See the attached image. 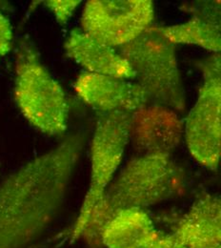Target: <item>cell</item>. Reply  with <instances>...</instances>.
<instances>
[{"mask_svg":"<svg viewBox=\"0 0 221 248\" xmlns=\"http://www.w3.org/2000/svg\"><path fill=\"white\" fill-rule=\"evenodd\" d=\"M88 140L77 130L25 162L0 185V248H29L51 226Z\"/></svg>","mask_w":221,"mask_h":248,"instance_id":"cell-1","label":"cell"},{"mask_svg":"<svg viewBox=\"0 0 221 248\" xmlns=\"http://www.w3.org/2000/svg\"><path fill=\"white\" fill-rule=\"evenodd\" d=\"M184 184V171L172 155H138L118 172L93 209L81 238L89 245L100 244L101 233L118 212L145 209L178 195Z\"/></svg>","mask_w":221,"mask_h":248,"instance_id":"cell-2","label":"cell"},{"mask_svg":"<svg viewBox=\"0 0 221 248\" xmlns=\"http://www.w3.org/2000/svg\"><path fill=\"white\" fill-rule=\"evenodd\" d=\"M118 51L131 66L133 80L147 93L151 102L167 106L180 115L185 112L187 100L177 46L158 31V26L152 25Z\"/></svg>","mask_w":221,"mask_h":248,"instance_id":"cell-3","label":"cell"},{"mask_svg":"<svg viewBox=\"0 0 221 248\" xmlns=\"http://www.w3.org/2000/svg\"><path fill=\"white\" fill-rule=\"evenodd\" d=\"M14 94L19 111L35 129L48 136L66 131L69 107L64 90L25 40L16 53Z\"/></svg>","mask_w":221,"mask_h":248,"instance_id":"cell-4","label":"cell"},{"mask_svg":"<svg viewBox=\"0 0 221 248\" xmlns=\"http://www.w3.org/2000/svg\"><path fill=\"white\" fill-rule=\"evenodd\" d=\"M132 113L100 114L90 144V182L78 215L72 227L71 243L81 239L96 203L103 197L121 165L130 142Z\"/></svg>","mask_w":221,"mask_h":248,"instance_id":"cell-5","label":"cell"},{"mask_svg":"<svg viewBox=\"0 0 221 248\" xmlns=\"http://www.w3.org/2000/svg\"><path fill=\"white\" fill-rule=\"evenodd\" d=\"M151 0H90L81 16V30L98 42L119 49L153 25Z\"/></svg>","mask_w":221,"mask_h":248,"instance_id":"cell-6","label":"cell"},{"mask_svg":"<svg viewBox=\"0 0 221 248\" xmlns=\"http://www.w3.org/2000/svg\"><path fill=\"white\" fill-rule=\"evenodd\" d=\"M221 82L203 79L196 100L184 119V140L190 155L203 167L221 165Z\"/></svg>","mask_w":221,"mask_h":248,"instance_id":"cell-7","label":"cell"},{"mask_svg":"<svg viewBox=\"0 0 221 248\" xmlns=\"http://www.w3.org/2000/svg\"><path fill=\"white\" fill-rule=\"evenodd\" d=\"M184 140V119L175 110L150 102L132 113L130 141L138 155H172Z\"/></svg>","mask_w":221,"mask_h":248,"instance_id":"cell-8","label":"cell"},{"mask_svg":"<svg viewBox=\"0 0 221 248\" xmlns=\"http://www.w3.org/2000/svg\"><path fill=\"white\" fill-rule=\"evenodd\" d=\"M74 89L78 97L100 114L133 113L150 103V97L134 80L84 72Z\"/></svg>","mask_w":221,"mask_h":248,"instance_id":"cell-9","label":"cell"},{"mask_svg":"<svg viewBox=\"0 0 221 248\" xmlns=\"http://www.w3.org/2000/svg\"><path fill=\"white\" fill-rule=\"evenodd\" d=\"M185 22L158 26L173 44L192 45L213 53H221V0L194 1L188 6Z\"/></svg>","mask_w":221,"mask_h":248,"instance_id":"cell-10","label":"cell"},{"mask_svg":"<svg viewBox=\"0 0 221 248\" xmlns=\"http://www.w3.org/2000/svg\"><path fill=\"white\" fill-rule=\"evenodd\" d=\"M66 55L85 72L133 80V72L120 53L102 44L81 29L71 31L64 43Z\"/></svg>","mask_w":221,"mask_h":248,"instance_id":"cell-11","label":"cell"},{"mask_svg":"<svg viewBox=\"0 0 221 248\" xmlns=\"http://www.w3.org/2000/svg\"><path fill=\"white\" fill-rule=\"evenodd\" d=\"M172 236L182 245L191 241L221 244V196L198 197L179 219Z\"/></svg>","mask_w":221,"mask_h":248,"instance_id":"cell-12","label":"cell"},{"mask_svg":"<svg viewBox=\"0 0 221 248\" xmlns=\"http://www.w3.org/2000/svg\"><path fill=\"white\" fill-rule=\"evenodd\" d=\"M153 218L145 209L118 212L104 227L100 244L106 248H134L158 236Z\"/></svg>","mask_w":221,"mask_h":248,"instance_id":"cell-13","label":"cell"},{"mask_svg":"<svg viewBox=\"0 0 221 248\" xmlns=\"http://www.w3.org/2000/svg\"><path fill=\"white\" fill-rule=\"evenodd\" d=\"M80 3L81 1L76 0H50L45 2L47 8L61 25L68 22Z\"/></svg>","mask_w":221,"mask_h":248,"instance_id":"cell-14","label":"cell"},{"mask_svg":"<svg viewBox=\"0 0 221 248\" xmlns=\"http://www.w3.org/2000/svg\"><path fill=\"white\" fill-rule=\"evenodd\" d=\"M203 79H215L221 82V53H213L197 63Z\"/></svg>","mask_w":221,"mask_h":248,"instance_id":"cell-15","label":"cell"},{"mask_svg":"<svg viewBox=\"0 0 221 248\" xmlns=\"http://www.w3.org/2000/svg\"><path fill=\"white\" fill-rule=\"evenodd\" d=\"M14 33L9 19L0 12V60L12 50Z\"/></svg>","mask_w":221,"mask_h":248,"instance_id":"cell-16","label":"cell"},{"mask_svg":"<svg viewBox=\"0 0 221 248\" xmlns=\"http://www.w3.org/2000/svg\"><path fill=\"white\" fill-rule=\"evenodd\" d=\"M154 248H188L178 241H177L172 235L163 236L161 234L158 235L154 243Z\"/></svg>","mask_w":221,"mask_h":248,"instance_id":"cell-17","label":"cell"},{"mask_svg":"<svg viewBox=\"0 0 221 248\" xmlns=\"http://www.w3.org/2000/svg\"><path fill=\"white\" fill-rule=\"evenodd\" d=\"M183 246L188 248H221V244L203 241H191L184 244Z\"/></svg>","mask_w":221,"mask_h":248,"instance_id":"cell-18","label":"cell"},{"mask_svg":"<svg viewBox=\"0 0 221 248\" xmlns=\"http://www.w3.org/2000/svg\"><path fill=\"white\" fill-rule=\"evenodd\" d=\"M158 235H159V234H158ZM158 235L156 238H154L153 240H151V241H149V242H147V243H145V244H143V245H141V246L136 247V248H154V243H155L156 239L158 238Z\"/></svg>","mask_w":221,"mask_h":248,"instance_id":"cell-19","label":"cell"},{"mask_svg":"<svg viewBox=\"0 0 221 248\" xmlns=\"http://www.w3.org/2000/svg\"><path fill=\"white\" fill-rule=\"evenodd\" d=\"M220 157H221V154H220Z\"/></svg>","mask_w":221,"mask_h":248,"instance_id":"cell-20","label":"cell"}]
</instances>
